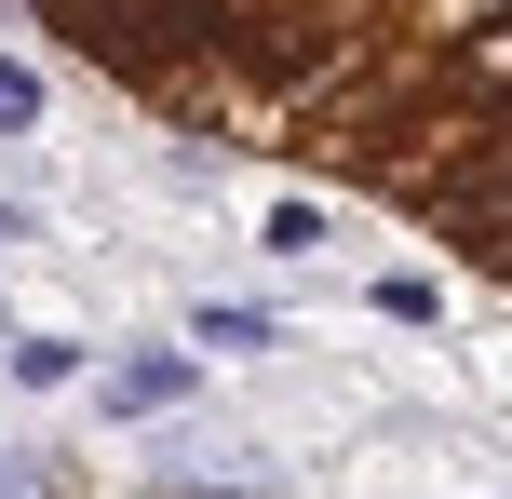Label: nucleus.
<instances>
[{
  "instance_id": "5",
  "label": "nucleus",
  "mask_w": 512,
  "mask_h": 499,
  "mask_svg": "<svg viewBox=\"0 0 512 499\" xmlns=\"http://www.w3.org/2000/svg\"><path fill=\"white\" fill-rule=\"evenodd\" d=\"M0 378H14V392H68L81 351H68V338H14V351H0Z\"/></svg>"
},
{
  "instance_id": "3",
  "label": "nucleus",
  "mask_w": 512,
  "mask_h": 499,
  "mask_svg": "<svg viewBox=\"0 0 512 499\" xmlns=\"http://www.w3.org/2000/svg\"><path fill=\"white\" fill-rule=\"evenodd\" d=\"M162 486H189V499H270V459H216V446H162Z\"/></svg>"
},
{
  "instance_id": "1",
  "label": "nucleus",
  "mask_w": 512,
  "mask_h": 499,
  "mask_svg": "<svg viewBox=\"0 0 512 499\" xmlns=\"http://www.w3.org/2000/svg\"><path fill=\"white\" fill-rule=\"evenodd\" d=\"M189 405V351H122L108 365V419H176Z\"/></svg>"
},
{
  "instance_id": "6",
  "label": "nucleus",
  "mask_w": 512,
  "mask_h": 499,
  "mask_svg": "<svg viewBox=\"0 0 512 499\" xmlns=\"http://www.w3.org/2000/svg\"><path fill=\"white\" fill-rule=\"evenodd\" d=\"M0 135H41V68H14V54H0Z\"/></svg>"
},
{
  "instance_id": "2",
  "label": "nucleus",
  "mask_w": 512,
  "mask_h": 499,
  "mask_svg": "<svg viewBox=\"0 0 512 499\" xmlns=\"http://www.w3.org/2000/svg\"><path fill=\"white\" fill-rule=\"evenodd\" d=\"M445 81H459V108H512V14H486L459 54H445Z\"/></svg>"
},
{
  "instance_id": "4",
  "label": "nucleus",
  "mask_w": 512,
  "mask_h": 499,
  "mask_svg": "<svg viewBox=\"0 0 512 499\" xmlns=\"http://www.w3.org/2000/svg\"><path fill=\"white\" fill-rule=\"evenodd\" d=\"M189 338H203V351H270L283 324L256 311V297H203V311H189Z\"/></svg>"
}]
</instances>
